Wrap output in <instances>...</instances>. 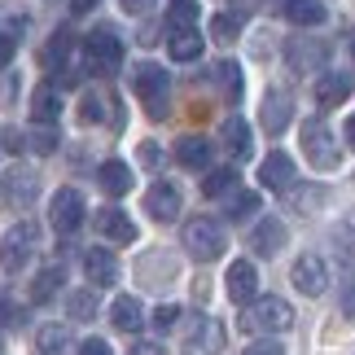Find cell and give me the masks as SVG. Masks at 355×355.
I'll return each mask as SVG.
<instances>
[{"label": "cell", "mask_w": 355, "mask_h": 355, "mask_svg": "<svg viewBox=\"0 0 355 355\" xmlns=\"http://www.w3.org/2000/svg\"><path fill=\"white\" fill-rule=\"evenodd\" d=\"M66 311H71V320H92L97 316V298H92V290H75L71 298H66Z\"/></svg>", "instance_id": "d6a6232c"}, {"label": "cell", "mask_w": 355, "mask_h": 355, "mask_svg": "<svg viewBox=\"0 0 355 355\" xmlns=\"http://www.w3.org/2000/svg\"><path fill=\"white\" fill-rule=\"evenodd\" d=\"M259 119H263L268 136H281L285 128H290V119H294V97H290L285 88H268V97H263V110H259Z\"/></svg>", "instance_id": "4fadbf2b"}, {"label": "cell", "mask_w": 355, "mask_h": 355, "mask_svg": "<svg viewBox=\"0 0 355 355\" xmlns=\"http://www.w3.org/2000/svg\"><path fill=\"white\" fill-rule=\"evenodd\" d=\"M228 245V233L220 220H211V215H198V220L184 224V250L198 259V263H215V259L224 254Z\"/></svg>", "instance_id": "7a4b0ae2"}, {"label": "cell", "mask_w": 355, "mask_h": 355, "mask_svg": "<svg viewBox=\"0 0 355 355\" xmlns=\"http://www.w3.org/2000/svg\"><path fill=\"white\" fill-rule=\"evenodd\" d=\"M84 272L92 285H114L119 281V259L105 250V245H92V250L84 254Z\"/></svg>", "instance_id": "ffe728a7"}, {"label": "cell", "mask_w": 355, "mask_h": 355, "mask_svg": "<svg viewBox=\"0 0 355 355\" xmlns=\"http://www.w3.org/2000/svg\"><path fill=\"white\" fill-rule=\"evenodd\" d=\"M167 49H171L175 62H198L207 44H202V31H198V26H180V31H171V44Z\"/></svg>", "instance_id": "7402d4cb"}, {"label": "cell", "mask_w": 355, "mask_h": 355, "mask_svg": "<svg viewBox=\"0 0 355 355\" xmlns=\"http://www.w3.org/2000/svg\"><path fill=\"white\" fill-rule=\"evenodd\" d=\"M167 22H171V31H180V26H198V5H193V0H171Z\"/></svg>", "instance_id": "836d02e7"}, {"label": "cell", "mask_w": 355, "mask_h": 355, "mask_svg": "<svg viewBox=\"0 0 355 355\" xmlns=\"http://www.w3.org/2000/svg\"><path fill=\"white\" fill-rule=\"evenodd\" d=\"M66 58H71V31H58L44 49V66H62Z\"/></svg>", "instance_id": "d590c367"}, {"label": "cell", "mask_w": 355, "mask_h": 355, "mask_svg": "<svg viewBox=\"0 0 355 355\" xmlns=\"http://www.w3.org/2000/svg\"><path fill=\"white\" fill-rule=\"evenodd\" d=\"M175 320H180V307H171V303L154 311V329H158V334H162V329H171Z\"/></svg>", "instance_id": "74e56055"}, {"label": "cell", "mask_w": 355, "mask_h": 355, "mask_svg": "<svg viewBox=\"0 0 355 355\" xmlns=\"http://www.w3.org/2000/svg\"><path fill=\"white\" fill-rule=\"evenodd\" d=\"M119 5H123V13H149L158 0H119Z\"/></svg>", "instance_id": "7bdbcfd3"}, {"label": "cell", "mask_w": 355, "mask_h": 355, "mask_svg": "<svg viewBox=\"0 0 355 355\" xmlns=\"http://www.w3.org/2000/svg\"><path fill=\"white\" fill-rule=\"evenodd\" d=\"M132 355H167V351H162L158 343H136V347H132Z\"/></svg>", "instance_id": "bcb514c9"}, {"label": "cell", "mask_w": 355, "mask_h": 355, "mask_svg": "<svg viewBox=\"0 0 355 355\" xmlns=\"http://www.w3.org/2000/svg\"><path fill=\"white\" fill-rule=\"evenodd\" d=\"M224 145L233 158H250V128H245L241 119H228L224 123Z\"/></svg>", "instance_id": "f1b7e54d"}, {"label": "cell", "mask_w": 355, "mask_h": 355, "mask_svg": "<svg viewBox=\"0 0 355 355\" xmlns=\"http://www.w3.org/2000/svg\"><path fill=\"white\" fill-rule=\"evenodd\" d=\"M285 237H290V233H285V224L281 220H259L254 224V233H250V250L254 254H281L285 250Z\"/></svg>", "instance_id": "e0dca14e"}, {"label": "cell", "mask_w": 355, "mask_h": 355, "mask_svg": "<svg viewBox=\"0 0 355 355\" xmlns=\"http://www.w3.org/2000/svg\"><path fill=\"white\" fill-rule=\"evenodd\" d=\"M0 320H18V307H9L5 294H0Z\"/></svg>", "instance_id": "c3c4849f"}, {"label": "cell", "mask_w": 355, "mask_h": 355, "mask_svg": "<svg viewBox=\"0 0 355 355\" xmlns=\"http://www.w3.org/2000/svg\"><path fill=\"white\" fill-rule=\"evenodd\" d=\"M175 162L189 171H207L211 167V141H202V136H180L175 141Z\"/></svg>", "instance_id": "44dd1931"}, {"label": "cell", "mask_w": 355, "mask_h": 355, "mask_svg": "<svg viewBox=\"0 0 355 355\" xmlns=\"http://www.w3.org/2000/svg\"><path fill=\"white\" fill-rule=\"evenodd\" d=\"M343 311L355 316V277H351V272H347V290H343Z\"/></svg>", "instance_id": "b9f144b4"}, {"label": "cell", "mask_w": 355, "mask_h": 355, "mask_svg": "<svg viewBox=\"0 0 355 355\" xmlns=\"http://www.w3.org/2000/svg\"><path fill=\"white\" fill-rule=\"evenodd\" d=\"M40 198V171L35 167H9L0 175V202L5 207H31Z\"/></svg>", "instance_id": "52a82bcc"}, {"label": "cell", "mask_w": 355, "mask_h": 355, "mask_svg": "<svg viewBox=\"0 0 355 355\" xmlns=\"http://www.w3.org/2000/svg\"><path fill=\"white\" fill-rule=\"evenodd\" d=\"M285 18L294 26H320L324 22V5L320 0H285Z\"/></svg>", "instance_id": "484cf974"}, {"label": "cell", "mask_w": 355, "mask_h": 355, "mask_svg": "<svg viewBox=\"0 0 355 355\" xmlns=\"http://www.w3.org/2000/svg\"><path fill=\"white\" fill-rule=\"evenodd\" d=\"M211 31H215V40H220V44H228V40L241 35V18H237V13H220Z\"/></svg>", "instance_id": "8d00e7d4"}, {"label": "cell", "mask_w": 355, "mask_h": 355, "mask_svg": "<svg viewBox=\"0 0 355 355\" xmlns=\"http://www.w3.org/2000/svg\"><path fill=\"white\" fill-rule=\"evenodd\" d=\"M66 347H71V334L62 324H44L35 334V355H66Z\"/></svg>", "instance_id": "4316f807"}, {"label": "cell", "mask_w": 355, "mask_h": 355, "mask_svg": "<svg viewBox=\"0 0 355 355\" xmlns=\"http://www.w3.org/2000/svg\"><path fill=\"white\" fill-rule=\"evenodd\" d=\"M136 154H141L145 167H158V145H154V141H141V149H136Z\"/></svg>", "instance_id": "60d3db41"}, {"label": "cell", "mask_w": 355, "mask_h": 355, "mask_svg": "<svg viewBox=\"0 0 355 355\" xmlns=\"http://www.w3.org/2000/svg\"><path fill=\"white\" fill-rule=\"evenodd\" d=\"M233 189H237V167L207 171V180H202V193H207V198H228Z\"/></svg>", "instance_id": "f546056e"}, {"label": "cell", "mask_w": 355, "mask_h": 355, "mask_svg": "<svg viewBox=\"0 0 355 355\" xmlns=\"http://www.w3.org/2000/svg\"><path fill=\"white\" fill-rule=\"evenodd\" d=\"M92 224H97V233L110 237L114 245H132V241H136V224L128 220V211H119V207L97 211V215H92Z\"/></svg>", "instance_id": "9a60e30c"}, {"label": "cell", "mask_w": 355, "mask_h": 355, "mask_svg": "<svg viewBox=\"0 0 355 355\" xmlns=\"http://www.w3.org/2000/svg\"><path fill=\"white\" fill-rule=\"evenodd\" d=\"M294 324V307L285 303V298L277 294H268V298H259V303H250V311L241 316V329H250V334H285Z\"/></svg>", "instance_id": "277c9868"}, {"label": "cell", "mask_w": 355, "mask_h": 355, "mask_svg": "<svg viewBox=\"0 0 355 355\" xmlns=\"http://www.w3.org/2000/svg\"><path fill=\"white\" fill-rule=\"evenodd\" d=\"M180 207H184V198H180V189H175L171 180L149 184V193H145V211H149V220L171 224L175 215H180Z\"/></svg>", "instance_id": "30bf717a"}, {"label": "cell", "mask_w": 355, "mask_h": 355, "mask_svg": "<svg viewBox=\"0 0 355 355\" xmlns=\"http://www.w3.org/2000/svg\"><path fill=\"white\" fill-rule=\"evenodd\" d=\"M62 285H66V268H62V263L40 268V272H35V281H31V303H49V298L58 294Z\"/></svg>", "instance_id": "603a6c76"}, {"label": "cell", "mask_w": 355, "mask_h": 355, "mask_svg": "<svg viewBox=\"0 0 355 355\" xmlns=\"http://www.w3.org/2000/svg\"><path fill=\"white\" fill-rule=\"evenodd\" d=\"M5 149H13V154H22V149H26V136L9 128V132H5Z\"/></svg>", "instance_id": "f6af8a7d"}, {"label": "cell", "mask_w": 355, "mask_h": 355, "mask_svg": "<svg viewBox=\"0 0 355 355\" xmlns=\"http://www.w3.org/2000/svg\"><path fill=\"white\" fill-rule=\"evenodd\" d=\"M97 184H101L110 198H128V189H132V167H128L123 158H105L101 167H97Z\"/></svg>", "instance_id": "d6986e66"}, {"label": "cell", "mask_w": 355, "mask_h": 355, "mask_svg": "<svg viewBox=\"0 0 355 355\" xmlns=\"http://www.w3.org/2000/svg\"><path fill=\"white\" fill-rule=\"evenodd\" d=\"M290 277H294V285H298V290H303L307 298H320L324 290H329V268H324V259H320V254H303V259L294 263Z\"/></svg>", "instance_id": "8fae6325"}, {"label": "cell", "mask_w": 355, "mask_h": 355, "mask_svg": "<svg viewBox=\"0 0 355 355\" xmlns=\"http://www.w3.org/2000/svg\"><path fill=\"white\" fill-rule=\"evenodd\" d=\"M347 145H351V149H355V114H351V119H347Z\"/></svg>", "instance_id": "681fc988"}, {"label": "cell", "mask_w": 355, "mask_h": 355, "mask_svg": "<svg viewBox=\"0 0 355 355\" xmlns=\"http://www.w3.org/2000/svg\"><path fill=\"white\" fill-rule=\"evenodd\" d=\"M101 0H71V13H92Z\"/></svg>", "instance_id": "7dc6e473"}, {"label": "cell", "mask_w": 355, "mask_h": 355, "mask_svg": "<svg viewBox=\"0 0 355 355\" xmlns=\"http://www.w3.org/2000/svg\"><path fill=\"white\" fill-rule=\"evenodd\" d=\"M79 355H110V347H105L101 338H84V343H79Z\"/></svg>", "instance_id": "ab89813d"}, {"label": "cell", "mask_w": 355, "mask_h": 355, "mask_svg": "<svg viewBox=\"0 0 355 355\" xmlns=\"http://www.w3.org/2000/svg\"><path fill=\"white\" fill-rule=\"evenodd\" d=\"M351 53H355V40H351Z\"/></svg>", "instance_id": "f907efd6"}, {"label": "cell", "mask_w": 355, "mask_h": 355, "mask_svg": "<svg viewBox=\"0 0 355 355\" xmlns=\"http://www.w3.org/2000/svg\"><path fill=\"white\" fill-rule=\"evenodd\" d=\"M215 79H220L224 97H233V101L241 97V66H237V62H228V58L215 62Z\"/></svg>", "instance_id": "4dcf8cb0"}, {"label": "cell", "mask_w": 355, "mask_h": 355, "mask_svg": "<svg viewBox=\"0 0 355 355\" xmlns=\"http://www.w3.org/2000/svg\"><path fill=\"white\" fill-rule=\"evenodd\" d=\"M259 184L272 189V193H285V189L294 184V162H290V154L272 149V154L259 162Z\"/></svg>", "instance_id": "5bb4252c"}, {"label": "cell", "mask_w": 355, "mask_h": 355, "mask_svg": "<svg viewBox=\"0 0 355 355\" xmlns=\"http://www.w3.org/2000/svg\"><path fill=\"white\" fill-rule=\"evenodd\" d=\"M245 355H285V347L277 343V338H263V343H254Z\"/></svg>", "instance_id": "f35d334b"}, {"label": "cell", "mask_w": 355, "mask_h": 355, "mask_svg": "<svg viewBox=\"0 0 355 355\" xmlns=\"http://www.w3.org/2000/svg\"><path fill=\"white\" fill-rule=\"evenodd\" d=\"M26 145H31L35 154H53V149H58V128H53V123H40V128L26 136Z\"/></svg>", "instance_id": "e575fe53"}, {"label": "cell", "mask_w": 355, "mask_h": 355, "mask_svg": "<svg viewBox=\"0 0 355 355\" xmlns=\"http://www.w3.org/2000/svg\"><path fill=\"white\" fill-rule=\"evenodd\" d=\"M110 320H114L119 334H141V329H145V307H141V298L119 294L114 303H110Z\"/></svg>", "instance_id": "2e32d148"}, {"label": "cell", "mask_w": 355, "mask_h": 355, "mask_svg": "<svg viewBox=\"0 0 355 355\" xmlns=\"http://www.w3.org/2000/svg\"><path fill=\"white\" fill-rule=\"evenodd\" d=\"M58 114H62L58 88H53V84H40V88L31 92V119H35V123H58Z\"/></svg>", "instance_id": "cb8c5ba5"}, {"label": "cell", "mask_w": 355, "mask_h": 355, "mask_svg": "<svg viewBox=\"0 0 355 355\" xmlns=\"http://www.w3.org/2000/svg\"><path fill=\"white\" fill-rule=\"evenodd\" d=\"M13 49H18V44H13V35H0V71L13 62Z\"/></svg>", "instance_id": "ee69618b"}, {"label": "cell", "mask_w": 355, "mask_h": 355, "mask_svg": "<svg viewBox=\"0 0 355 355\" xmlns=\"http://www.w3.org/2000/svg\"><path fill=\"white\" fill-rule=\"evenodd\" d=\"M224 285H228V298H233V303H241V307L254 303V294H259V268L250 263V259H233Z\"/></svg>", "instance_id": "7c38bea8"}, {"label": "cell", "mask_w": 355, "mask_h": 355, "mask_svg": "<svg viewBox=\"0 0 355 355\" xmlns=\"http://www.w3.org/2000/svg\"><path fill=\"white\" fill-rule=\"evenodd\" d=\"M84 198L75 193V189H58L53 193V202H49V224L58 228L62 237H71V233H79V224H84Z\"/></svg>", "instance_id": "ba28073f"}, {"label": "cell", "mask_w": 355, "mask_h": 355, "mask_svg": "<svg viewBox=\"0 0 355 355\" xmlns=\"http://www.w3.org/2000/svg\"><path fill=\"white\" fill-rule=\"evenodd\" d=\"M132 88H136V97L145 101V110L149 119H162L167 114V101H171V75L162 71L158 62H141L132 71Z\"/></svg>", "instance_id": "6da1fadb"}, {"label": "cell", "mask_w": 355, "mask_h": 355, "mask_svg": "<svg viewBox=\"0 0 355 355\" xmlns=\"http://www.w3.org/2000/svg\"><path fill=\"white\" fill-rule=\"evenodd\" d=\"M224 351V324L215 316H198L184 338V355H220Z\"/></svg>", "instance_id": "9c48e42d"}, {"label": "cell", "mask_w": 355, "mask_h": 355, "mask_svg": "<svg viewBox=\"0 0 355 355\" xmlns=\"http://www.w3.org/2000/svg\"><path fill=\"white\" fill-rule=\"evenodd\" d=\"M324 53H329L324 40H290V44H285V58H290L294 71H316L324 62Z\"/></svg>", "instance_id": "ac0fdd59"}, {"label": "cell", "mask_w": 355, "mask_h": 355, "mask_svg": "<svg viewBox=\"0 0 355 355\" xmlns=\"http://www.w3.org/2000/svg\"><path fill=\"white\" fill-rule=\"evenodd\" d=\"M105 114H119V105H110L105 92H84V101H79V119H84V123H105Z\"/></svg>", "instance_id": "83f0119b"}, {"label": "cell", "mask_w": 355, "mask_h": 355, "mask_svg": "<svg viewBox=\"0 0 355 355\" xmlns=\"http://www.w3.org/2000/svg\"><path fill=\"white\" fill-rule=\"evenodd\" d=\"M35 245H40V228L35 224H13L9 233H5V241H0V263H5L9 272H18V268H26L35 259Z\"/></svg>", "instance_id": "8992f818"}, {"label": "cell", "mask_w": 355, "mask_h": 355, "mask_svg": "<svg viewBox=\"0 0 355 355\" xmlns=\"http://www.w3.org/2000/svg\"><path fill=\"white\" fill-rule=\"evenodd\" d=\"M303 158H307L316 171H338V167H343L338 136L324 128L320 119H307V123H303Z\"/></svg>", "instance_id": "3957f363"}, {"label": "cell", "mask_w": 355, "mask_h": 355, "mask_svg": "<svg viewBox=\"0 0 355 355\" xmlns=\"http://www.w3.org/2000/svg\"><path fill=\"white\" fill-rule=\"evenodd\" d=\"M347 97H351V79L347 75H320V84H316L320 110H334V105H343Z\"/></svg>", "instance_id": "d4e9b609"}, {"label": "cell", "mask_w": 355, "mask_h": 355, "mask_svg": "<svg viewBox=\"0 0 355 355\" xmlns=\"http://www.w3.org/2000/svg\"><path fill=\"white\" fill-rule=\"evenodd\" d=\"M254 211H259V193H250V189H233L228 193V220H245Z\"/></svg>", "instance_id": "1f68e13d"}, {"label": "cell", "mask_w": 355, "mask_h": 355, "mask_svg": "<svg viewBox=\"0 0 355 355\" xmlns=\"http://www.w3.org/2000/svg\"><path fill=\"white\" fill-rule=\"evenodd\" d=\"M84 66L92 75H101V79H110V75H119V66H123V44H119V35L114 31H92L88 40H84Z\"/></svg>", "instance_id": "5b68a950"}]
</instances>
